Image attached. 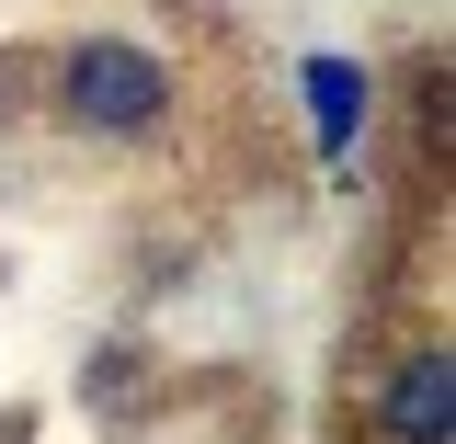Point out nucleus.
I'll return each instance as SVG.
<instances>
[{"label":"nucleus","mask_w":456,"mask_h":444,"mask_svg":"<svg viewBox=\"0 0 456 444\" xmlns=\"http://www.w3.org/2000/svg\"><path fill=\"white\" fill-rule=\"evenodd\" d=\"M308 125H320V160L354 149V125H365V69L354 57H308Z\"/></svg>","instance_id":"nucleus-3"},{"label":"nucleus","mask_w":456,"mask_h":444,"mask_svg":"<svg viewBox=\"0 0 456 444\" xmlns=\"http://www.w3.org/2000/svg\"><path fill=\"white\" fill-rule=\"evenodd\" d=\"M57 103H69V125H92V137H137V125H160L171 80L149 46H126V35H80L69 46V69H57Z\"/></svg>","instance_id":"nucleus-1"},{"label":"nucleus","mask_w":456,"mask_h":444,"mask_svg":"<svg viewBox=\"0 0 456 444\" xmlns=\"http://www.w3.org/2000/svg\"><path fill=\"white\" fill-rule=\"evenodd\" d=\"M456 433V353H411L388 376V444H445Z\"/></svg>","instance_id":"nucleus-2"}]
</instances>
